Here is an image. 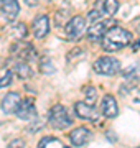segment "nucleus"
Instances as JSON below:
<instances>
[{"label":"nucleus","mask_w":140,"mask_h":148,"mask_svg":"<svg viewBox=\"0 0 140 148\" xmlns=\"http://www.w3.org/2000/svg\"><path fill=\"white\" fill-rule=\"evenodd\" d=\"M84 97H86V102H87V104L94 106V104H96V101H97V90H96V87L87 86L86 89H84Z\"/></svg>","instance_id":"20"},{"label":"nucleus","mask_w":140,"mask_h":148,"mask_svg":"<svg viewBox=\"0 0 140 148\" xmlns=\"http://www.w3.org/2000/svg\"><path fill=\"white\" fill-rule=\"evenodd\" d=\"M101 114L106 119H115L119 115V104L114 95H110V94L104 95L102 102H101Z\"/></svg>","instance_id":"10"},{"label":"nucleus","mask_w":140,"mask_h":148,"mask_svg":"<svg viewBox=\"0 0 140 148\" xmlns=\"http://www.w3.org/2000/svg\"><path fill=\"white\" fill-rule=\"evenodd\" d=\"M74 112H76V115L79 117V119H82V120H91V122L97 120V114H96V110H94V107H92L91 104H87L86 101L76 102Z\"/></svg>","instance_id":"12"},{"label":"nucleus","mask_w":140,"mask_h":148,"mask_svg":"<svg viewBox=\"0 0 140 148\" xmlns=\"http://www.w3.org/2000/svg\"><path fill=\"white\" fill-rule=\"evenodd\" d=\"M38 147L40 148H48V147H56V148H68L65 143L61 142L59 138H54V137H45L38 142Z\"/></svg>","instance_id":"17"},{"label":"nucleus","mask_w":140,"mask_h":148,"mask_svg":"<svg viewBox=\"0 0 140 148\" xmlns=\"http://www.w3.org/2000/svg\"><path fill=\"white\" fill-rule=\"evenodd\" d=\"M87 20H89V23H96V21L102 20V18H101V12L99 10H91L89 13H87Z\"/></svg>","instance_id":"23"},{"label":"nucleus","mask_w":140,"mask_h":148,"mask_svg":"<svg viewBox=\"0 0 140 148\" xmlns=\"http://www.w3.org/2000/svg\"><path fill=\"white\" fill-rule=\"evenodd\" d=\"M115 23L112 20H99L96 23H92L89 30H87V38L91 40V41H99V40H102L104 35L114 27Z\"/></svg>","instance_id":"6"},{"label":"nucleus","mask_w":140,"mask_h":148,"mask_svg":"<svg viewBox=\"0 0 140 148\" xmlns=\"http://www.w3.org/2000/svg\"><path fill=\"white\" fill-rule=\"evenodd\" d=\"M22 95L18 92H8V94L3 95V99L0 102V107H2V112L5 115H12V114H16V110L20 109V104H22Z\"/></svg>","instance_id":"7"},{"label":"nucleus","mask_w":140,"mask_h":148,"mask_svg":"<svg viewBox=\"0 0 140 148\" xmlns=\"http://www.w3.org/2000/svg\"><path fill=\"white\" fill-rule=\"evenodd\" d=\"M10 53L16 59H23V61H33V59H36V49L33 48V45L28 41H22V40L13 43V46L10 48Z\"/></svg>","instance_id":"4"},{"label":"nucleus","mask_w":140,"mask_h":148,"mask_svg":"<svg viewBox=\"0 0 140 148\" xmlns=\"http://www.w3.org/2000/svg\"><path fill=\"white\" fill-rule=\"evenodd\" d=\"M91 138H92L91 130L86 128V127H76L74 130L69 133V142H71V145H74V147H84Z\"/></svg>","instance_id":"11"},{"label":"nucleus","mask_w":140,"mask_h":148,"mask_svg":"<svg viewBox=\"0 0 140 148\" xmlns=\"http://www.w3.org/2000/svg\"><path fill=\"white\" fill-rule=\"evenodd\" d=\"M13 73L16 74V77L18 79H28V77H32V68H30V64H28V61H23V59H16L15 64H13Z\"/></svg>","instance_id":"14"},{"label":"nucleus","mask_w":140,"mask_h":148,"mask_svg":"<svg viewBox=\"0 0 140 148\" xmlns=\"http://www.w3.org/2000/svg\"><path fill=\"white\" fill-rule=\"evenodd\" d=\"M40 71H41L45 76H49V74H54V71H56V69H54L53 61H51L49 58H46V56H45V58L40 61Z\"/></svg>","instance_id":"19"},{"label":"nucleus","mask_w":140,"mask_h":148,"mask_svg":"<svg viewBox=\"0 0 140 148\" xmlns=\"http://www.w3.org/2000/svg\"><path fill=\"white\" fill-rule=\"evenodd\" d=\"M84 28H86V20L82 16H73L65 25V35L68 40H73L74 41V40H78L82 35Z\"/></svg>","instance_id":"5"},{"label":"nucleus","mask_w":140,"mask_h":148,"mask_svg":"<svg viewBox=\"0 0 140 148\" xmlns=\"http://www.w3.org/2000/svg\"><path fill=\"white\" fill-rule=\"evenodd\" d=\"M0 12L2 15L5 16V20L13 21L20 13V5L16 0H2V5H0Z\"/></svg>","instance_id":"13"},{"label":"nucleus","mask_w":140,"mask_h":148,"mask_svg":"<svg viewBox=\"0 0 140 148\" xmlns=\"http://www.w3.org/2000/svg\"><path fill=\"white\" fill-rule=\"evenodd\" d=\"M132 48H134V49H139V48H140V40H137V41H132Z\"/></svg>","instance_id":"27"},{"label":"nucleus","mask_w":140,"mask_h":148,"mask_svg":"<svg viewBox=\"0 0 140 148\" xmlns=\"http://www.w3.org/2000/svg\"><path fill=\"white\" fill-rule=\"evenodd\" d=\"M27 33H28V30H27V25L25 23H13V25H10V27L7 28V35L12 38V40H23V38L27 36Z\"/></svg>","instance_id":"15"},{"label":"nucleus","mask_w":140,"mask_h":148,"mask_svg":"<svg viewBox=\"0 0 140 148\" xmlns=\"http://www.w3.org/2000/svg\"><path fill=\"white\" fill-rule=\"evenodd\" d=\"M48 123L53 128H56V130H65V128L73 125V120L69 119L65 107L61 104H56L48 112Z\"/></svg>","instance_id":"2"},{"label":"nucleus","mask_w":140,"mask_h":148,"mask_svg":"<svg viewBox=\"0 0 140 148\" xmlns=\"http://www.w3.org/2000/svg\"><path fill=\"white\" fill-rule=\"evenodd\" d=\"M137 30H139V32H140V28H137Z\"/></svg>","instance_id":"28"},{"label":"nucleus","mask_w":140,"mask_h":148,"mask_svg":"<svg viewBox=\"0 0 140 148\" xmlns=\"http://www.w3.org/2000/svg\"><path fill=\"white\" fill-rule=\"evenodd\" d=\"M134 102H135V104H140V90L134 95Z\"/></svg>","instance_id":"26"},{"label":"nucleus","mask_w":140,"mask_h":148,"mask_svg":"<svg viewBox=\"0 0 140 148\" xmlns=\"http://www.w3.org/2000/svg\"><path fill=\"white\" fill-rule=\"evenodd\" d=\"M82 59L84 58V51H82L81 48H76V49H71L69 54H68V59L69 61H73V59Z\"/></svg>","instance_id":"22"},{"label":"nucleus","mask_w":140,"mask_h":148,"mask_svg":"<svg viewBox=\"0 0 140 148\" xmlns=\"http://www.w3.org/2000/svg\"><path fill=\"white\" fill-rule=\"evenodd\" d=\"M48 33H49V18L48 15L41 13L33 20V36L36 40H43Z\"/></svg>","instance_id":"9"},{"label":"nucleus","mask_w":140,"mask_h":148,"mask_svg":"<svg viewBox=\"0 0 140 148\" xmlns=\"http://www.w3.org/2000/svg\"><path fill=\"white\" fill-rule=\"evenodd\" d=\"M92 69L96 74H101V76H114L120 71V61L112 56H102L94 61Z\"/></svg>","instance_id":"3"},{"label":"nucleus","mask_w":140,"mask_h":148,"mask_svg":"<svg viewBox=\"0 0 140 148\" xmlns=\"http://www.w3.org/2000/svg\"><path fill=\"white\" fill-rule=\"evenodd\" d=\"M124 81H127V82H134V84L137 82V81H140V61L124 71Z\"/></svg>","instance_id":"16"},{"label":"nucleus","mask_w":140,"mask_h":148,"mask_svg":"<svg viewBox=\"0 0 140 148\" xmlns=\"http://www.w3.org/2000/svg\"><path fill=\"white\" fill-rule=\"evenodd\" d=\"M12 82H13V69H5L3 71V76L0 77V89L10 86Z\"/></svg>","instance_id":"21"},{"label":"nucleus","mask_w":140,"mask_h":148,"mask_svg":"<svg viewBox=\"0 0 140 148\" xmlns=\"http://www.w3.org/2000/svg\"><path fill=\"white\" fill-rule=\"evenodd\" d=\"M8 147H25V142L23 140H13V142L8 143Z\"/></svg>","instance_id":"24"},{"label":"nucleus","mask_w":140,"mask_h":148,"mask_svg":"<svg viewBox=\"0 0 140 148\" xmlns=\"http://www.w3.org/2000/svg\"><path fill=\"white\" fill-rule=\"evenodd\" d=\"M16 117H18L20 120H25V122L38 120L36 107H35V104H33L32 99H23L22 104H20V109L16 110Z\"/></svg>","instance_id":"8"},{"label":"nucleus","mask_w":140,"mask_h":148,"mask_svg":"<svg viewBox=\"0 0 140 148\" xmlns=\"http://www.w3.org/2000/svg\"><path fill=\"white\" fill-rule=\"evenodd\" d=\"M129 45H132V33L122 27H115V25L102 38V49L107 53L119 51Z\"/></svg>","instance_id":"1"},{"label":"nucleus","mask_w":140,"mask_h":148,"mask_svg":"<svg viewBox=\"0 0 140 148\" xmlns=\"http://www.w3.org/2000/svg\"><path fill=\"white\" fill-rule=\"evenodd\" d=\"M102 10L107 16H114L115 12L119 10V0H104L102 2Z\"/></svg>","instance_id":"18"},{"label":"nucleus","mask_w":140,"mask_h":148,"mask_svg":"<svg viewBox=\"0 0 140 148\" xmlns=\"http://www.w3.org/2000/svg\"><path fill=\"white\" fill-rule=\"evenodd\" d=\"M38 2H40V0H25V3H27L28 7H36Z\"/></svg>","instance_id":"25"}]
</instances>
